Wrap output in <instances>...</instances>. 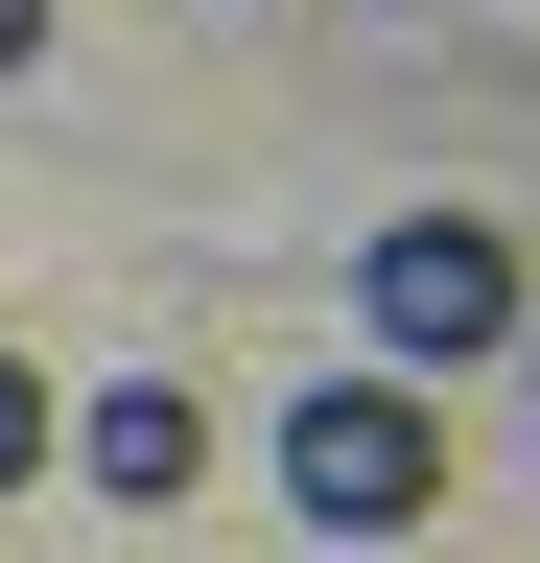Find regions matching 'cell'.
<instances>
[{"mask_svg":"<svg viewBox=\"0 0 540 563\" xmlns=\"http://www.w3.org/2000/svg\"><path fill=\"white\" fill-rule=\"evenodd\" d=\"M494 376H517V399H540V306H517V352H494Z\"/></svg>","mask_w":540,"mask_h":563,"instance_id":"obj_6","label":"cell"},{"mask_svg":"<svg viewBox=\"0 0 540 563\" xmlns=\"http://www.w3.org/2000/svg\"><path fill=\"white\" fill-rule=\"evenodd\" d=\"M47 470H95L118 517H188V493H212V399H188V376H95Z\"/></svg>","mask_w":540,"mask_h":563,"instance_id":"obj_3","label":"cell"},{"mask_svg":"<svg viewBox=\"0 0 540 563\" xmlns=\"http://www.w3.org/2000/svg\"><path fill=\"white\" fill-rule=\"evenodd\" d=\"M353 329H376V376H494L517 352V235L494 211H399L353 258Z\"/></svg>","mask_w":540,"mask_h":563,"instance_id":"obj_2","label":"cell"},{"mask_svg":"<svg viewBox=\"0 0 540 563\" xmlns=\"http://www.w3.org/2000/svg\"><path fill=\"white\" fill-rule=\"evenodd\" d=\"M283 517L353 540V563L423 540V517H447V399H423V376H329V399H283Z\"/></svg>","mask_w":540,"mask_h":563,"instance_id":"obj_1","label":"cell"},{"mask_svg":"<svg viewBox=\"0 0 540 563\" xmlns=\"http://www.w3.org/2000/svg\"><path fill=\"white\" fill-rule=\"evenodd\" d=\"M47 446H71V399H47V376H24V352H0V493H24Z\"/></svg>","mask_w":540,"mask_h":563,"instance_id":"obj_4","label":"cell"},{"mask_svg":"<svg viewBox=\"0 0 540 563\" xmlns=\"http://www.w3.org/2000/svg\"><path fill=\"white\" fill-rule=\"evenodd\" d=\"M47 24H71V0H0V70H47Z\"/></svg>","mask_w":540,"mask_h":563,"instance_id":"obj_5","label":"cell"}]
</instances>
